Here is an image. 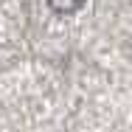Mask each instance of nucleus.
Returning <instances> with one entry per match:
<instances>
[{
  "label": "nucleus",
  "instance_id": "nucleus-1",
  "mask_svg": "<svg viewBox=\"0 0 132 132\" xmlns=\"http://www.w3.org/2000/svg\"><path fill=\"white\" fill-rule=\"evenodd\" d=\"M84 3L87 0H48V6H51L56 14H73V11H79Z\"/></svg>",
  "mask_w": 132,
  "mask_h": 132
}]
</instances>
